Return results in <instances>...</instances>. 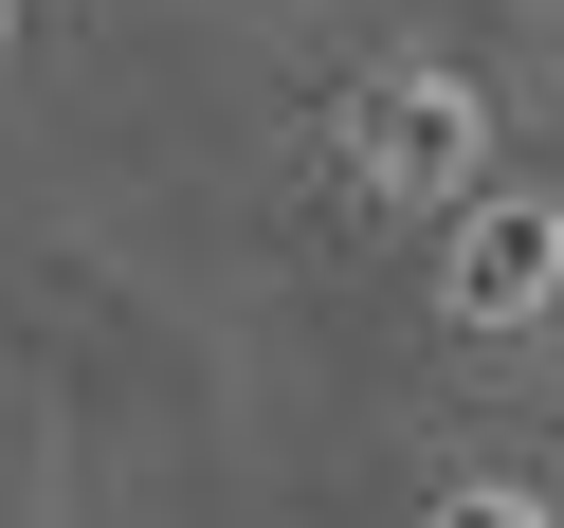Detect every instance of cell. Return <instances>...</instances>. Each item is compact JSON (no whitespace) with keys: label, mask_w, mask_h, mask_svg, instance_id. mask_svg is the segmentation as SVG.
I'll return each instance as SVG.
<instances>
[{"label":"cell","mask_w":564,"mask_h":528,"mask_svg":"<svg viewBox=\"0 0 564 528\" xmlns=\"http://www.w3.org/2000/svg\"><path fill=\"white\" fill-rule=\"evenodd\" d=\"M546 292H564V219L546 201H474V219H455V310H474V328H528Z\"/></svg>","instance_id":"1"},{"label":"cell","mask_w":564,"mask_h":528,"mask_svg":"<svg viewBox=\"0 0 564 528\" xmlns=\"http://www.w3.org/2000/svg\"><path fill=\"white\" fill-rule=\"evenodd\" d=\"M365 164H382V183H419V201L474 183V91H455V74H401V91L365 110Z\"/></svg>","instance_id":"2"},{"label":"cell","mask_w":564,"mask_h":528,"mask_svg":"<svg viewBox=\"0 0 564 528\" xmlns=\"http://www.w3.org/2000/svg\"><path fill=\"white\" fill-rule=\"evenodd\" d=\"M437 528H546V510H528V492H455Z\"/></svg>","instance_id":"3"}]
</instances>
